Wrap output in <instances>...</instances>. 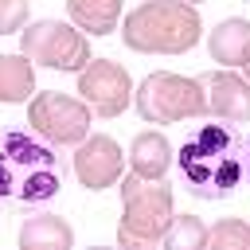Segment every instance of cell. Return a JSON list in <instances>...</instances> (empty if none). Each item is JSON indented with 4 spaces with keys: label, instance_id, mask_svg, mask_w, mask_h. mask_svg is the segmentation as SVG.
I'll return each instance as SVG.
<instances>
[{
    "label": "cell",
    "instance_id": "19",
    "mask_svg": "<svg viewBox=\"0 0 250 250\" xmlns=\"http://www.w3.org/2000/svg\"><path fill=\"white\" fill-rule=\"evenodd\" d=\"M246 176H250V141H246Z\"/></svg>",
    "mask_w": 250,
    "mask_h": 250
},
{
    "label": "cell",
    "instance_id": "3",
    "mask_svg": "<svg viewBox=\"0 0 250 250\" xmlns=\"http://www.w3.org/2000/svg\"><path fill=\"white\" fill-rule=\"evenodd\" d=\"M199 39L203 20L188 0H145L121 23V43L137 55H184Z\"/></svg>",
    "mask_w": 250,
    "mask_h": 250
},
{
    "label": "cell",
    "instance_id": "1",
    "mask_svg": "<svg viewBox=\"0 0 250 250\" xmlns=\"http://www.w3.org/2000/svg\"><path fill=\"white\" fill-rule=\"evenodd\" d=\"M66 164L31 129H0V211L31 215L62 191Z\"/></svg>",
    "mask_w": 250,
    "mask_h": 250
},
{
    "label": "cell",
    "instance_id": "9",
    "mask_svg": "<svg viewBox=\"0 0 250 250\" xmlns=\"http://www.w3.org/2000/svg\"><path fill=\"white\" fill-rule=\"evenodd\" d=\"M74 176L86 191H105L125 176V152L113 137L94 133L74 148Z\"/></svg>",
    "mask_w": 250,
    "mask_h": 250
},
{
    "label": "cell",
    "instance_id": "23",
    "mask_svg": "<svg viewBox=\"0 0 250 250\" xmlns=\"http://www.w3.org/2000/svg\"><path fill=\"white\" fill-rule=\"evenodd\" d=\"M246 4H250V0H246Z\"/></svg>",
    "mask_w": 250,
    "mask_h": 250
},
{
    "label": "cell",
    "instance_id": "4",
    "mask_svg": "<svg viewBox=\"0 0 250 250\" xmlns=\"http://www.w3.org/2000/svg\"><path fill=\"white\" fill-rule=\"evenodd\" d=\"M121 223H117V246L121 250H152L168 223H172V184L168 180H141L121 176Z\"/></svg>",
    "mask_w": 250,
    "mask_h": 250
},
{
    "label": "cell",
    "instance_id": "17",
    "mask_svg": "<svg viewBox=\"0 0 250 250\" xmlns=\"http://www.w3.org/2000/svg\"><path fill=\"white\" fill-rule=\"evenodd\" d=\"M207 250H250V223L246 219H219L207 227Z\"/></svg>",
    "mask_w": 250,
    "mask_h": 250
},
{
    "label": "cell",
    "instance_id": "15",
    "mask_svg": "<svg viewBox=\"0 0 250 250\" xmlns=\"http://www.w3.org/2000/svg\"><path fill=\"white\" fill-rule=\"evenodd\" d=\"M35 94V62L23 55H0V102L20 105Z\"/></svg>",
    "mask_w": 250,
    "mask_h": 250
},
{
    "label": "cell",
    "instance_id": "12",
    "mask_svg": "<svg viewBox=\"0 0 250 250\" xmlns=\"http://www.w3.org/2000/svg\"><path fill=\"white\" fill-rule=\"evenodd\" d=\"M207 51L211 59L230 70V66H246L250 62V20L242 16H227L215 23V31L207 35Z\"/></svg>",
    "mask_w": 250,
    "mask_h": 250
},
{
    "label": "cell",
    "instance_id": "14",
    "mask_svg": "<svg viewBox=\"0 0 250 250\" xmlns=\"http://www.w3.org/2000/svg\"><path fill=\"white\" fill-rule=\"evenodd\" d=\"M70 23L82 35H109L121 20V0H66Z\"/></svg>",
    "mask_w": 250,
    "mask_h": 250
},
{
    "label": "cell",
    "instance_id": "7",
    "mask_svg": "<svg viewBox=\"0 0 250 250\" xmlns=\"http://www.w3.org/2000/svg\"><path fill=\"white\" fill-rule=\"evenodd\" d=\"M27 125L35 137H43L55 148L82 145L90 137V105L82 98L43 90V94H31V102H27Z\"/></svg>",
    "mask_w": 250,
    "mask_h": 250
},
{
    "label": "cell",
    "instance_id": "18",
    "mask_svg": "<svg viewBox=\"0 0 250 250\" xmlns=\"http://www.w3.org/2000/svg\"><path fill=\"white\" fill-rule=\"evenodd\" d=\"M27 23V0H0V35H16Z\"/></svg>",
    "mask_w": 250,
    "mask_h": 250
},
{
    "label": "cell",
    "instance_id": "11",
    "mask_svg": "<svg viewBox=\"0 0 250 250\" xmlns=\"http://www.w3.org/2000/svg\"><path fill=\"white\" fill-rule=\"evenodd\" d=\"M172 156H176L172 141L156 129H145L129 145V172L141 176V180H164L168 168H172Z\"/></svg>",
    "mask_w": 250,
    "mask_h": 250
},
{
    "label": "cell",
    "instance_id": "8",
    "mask_svg": "<svg viewBox=\"0 0 250 250\" xmlns=\"http://www.w3.org/2000/svg\"><path fill=\"white\" fill-rule=\"evenodd\" d=\"M78 94L98 117H117L133 102V78L113 59H90L78 70Z\"/></svg>",
    "mask_w": 250,
    "mask_h": 250
},
{
    "label": "cell",
    "instance_id": "10",
    "mask_svg": "<svg viewBox=\"0 0 250 250\" xmlns=\"http://www.w3.org/2000/svg\"><path fill=\"white\" fill-rule=\"evenodd\" d=\"M203 98H207V113L215 121L227 125H246L250 121V82L234 70H207L199 74Z\"/></svg>",
    "mask_w": 250,
    "mask_h": 250
},
{
    "label": "cell",
    "instance_id": "22",
    "mask_svg": "<svg viewBox=\"0 0 250 250\" xmlns=\"http://www.w3.org/2000/svg\"><path fill=\"white\" fill-rule=\"evenodd\" d=\"M188 4H199V0H188Z\"/></svg>",
    "mask_w": 250,
    "mask_h": 250
},
{
    "label": "cell",
    "instance_id": "6",
    "mask_svg": "<svg viewBox=\"0 0 250 250\" xmlns=\"http://www.w3.org/2000/svg\"><path fill=\"white\" fill-rule=\"evenodd\" d=\"M20 55L47 70H82L90 62V39L62 20H35L20 31Z\"/></svg>",
    "mask_w": 250,
    "mask_h": 250
},
{
    "label": "cell",
    "instance_id": "13",
    "mask_svg": "<svg viewBox=\"0 0 250 250\" xmlns=\"http://www.w3.org/2000/svg\"><path fill=\"white\" fill-rule=\"evenodd\" d=\"M16 250H74V227L62 215H31L20 227Z\"/></svg>",
    "mask_w": 250,
    "mask_h": 250
},
{
    "label": "cell",
    "instance_id": "2",
    "mask_svg": "<svg viewBox=\"0 0 250 250\" xmlns=\"http://www.w3.org/2000/svg\"><path fill=\"white\" fill-rule=\"evenodd\" d=\"M184 188L195 199H227L246 180V141L227 121L199 125L172 156Z\"/></svg>",
    "mask_w": 250,
    "mask_h": 250
},
{
    "label": "cell",
    "instance_id": "5",
    "mask_svg": "<svg viewBox=\"0 0 250 250\" xmlns=\"http://www.w3.org/2000/svg\"><path fill=\"white\" fill-rule=\"evenodd\" d=\"M133 105L148 125H176V121L207 113V98H203L199 78H184L172 70L145 74L141 86H133Z\"/></svg>",
    "mask_w": 250,
    "mask_h": 250
},
{
    "label": "cell",
    "instance_id": "20",
    "mask_svg": "<svg viewBox=\"0 0 250 250\" xmlns=\"http://www.w3.org/2000/svg\"><path fill=\"white\" fill-rule=\"evenodd\" d=\"M90 250H113V246H90Z\"/></svg>",
    "mask_w": 250,
    "mask_h": 250
},
{
    "label": "cell",
    "instance_id": "21",
    "mask_svg": "<svg viewBox=\"0 0 250 250\" xmlns=\"http://www.w3.org/2000/svg\"><path fill=\"white\" fill-rule=\"evenodd\" d=\"M246 82H250V62H246Z\"/></svg>",
    "mask_w": 250,
    "mask_h": 250
},
{
    "label": "cell",
    "instance_id": "16",
    "mask_svg": "<svg viewBox=\"0 0 250 250\" xmlns=\"http://www.w3.org/2000/svg\"><path fill=\"white\" fill-rule=\"evenodd\" d=\"M160 242L164 250H207V223L199 215H172Z\"/></svg>",
    "mask_w": 250,
    "mask_h": 250
}]
</instances>
